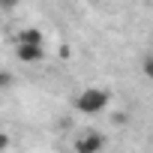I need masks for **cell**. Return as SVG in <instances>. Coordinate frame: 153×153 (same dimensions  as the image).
<instances>
[{
    "label": "cell",
    "instance_id": "obj_2",
    "mask_svg": "<svg viewBox=\"0 0 153 153\" xmlns=\"http://www.w3.org/2000/svg\"><path fill=\"white\" fill-rule=\"evenodd\" d=\"M15 54L21 63H39L45 60V42H15Z\"/></svg>",
    "mask_w": 153,
    "mask_h": 153
},
{
    "label": "cell",
    "instance_id": "obj_4",
    "mask_svg": "<svg viewBox=\"0 0 153 153\" xmlns=\"http://www.w3.org/2000/svg\"><path fill=\"white\" fill-rule=\"evenodd\" d=\"M15 42H45V39H42V33L36 27H24V30L15 33Z\"/></svg>",
    "mask_w": 153,
    "mask_h": 153
},
{
    "label": "cell",
    "instance_id": "obj_3",
    "mask_svg": "<svg viewBox=\"0 0 153 153\" xmlns=\"http://www.w3.org/2000/svg\"><path fill=\"white\" fill-rule=\"evenodd\" d=\"M102 147H105V138L96 135V132H84L75 141V150H81V153H93V150H102Z\"/></svg>",
    "mask_w": 153,
    "mask_h": 153
},
{
    "label": "cell",
    "instance_id": "obj_1",
    "mask_svg": "<svg viewBox=\"0 0 153 153\" xmlns=\"http://www.w3.org/2000/svg\"><path fill=\"white\" fill-rule=\"evenodd\" d=\"M108 102H111V93L102 90V87H84L75 96V108L81 114H99V111H105Z\"/></svg>",
    "mask_w": 153,
    "mask_h": 153
},
{
    "label": "cell",
    "instance_id": "obj_7",
    "mask_svg": "<svg viewBox=\"0 0 153 153\" xmlns=\"http://www.w3.org/2000/svg\"><path fill=\"white\" fill-rule=\"evenodd\" d=\"M12 6H18V0H0V9H12Z\"/></svg>",
    "mask_w": 153,
    "mask_h": 153
},
{
    "label": "cell",
    "instance_id": "obj_6",
    "mask_svg": "<svg viewBox=\"0 0 153 153\" xmlns=\"http://www.w3.org/2000/svg\"><path fill=\"white\" fill-rule=\"evenodd\" d=\"M144 75H147V78H153V54L144 57Z\"/></svg>",
    "mask_w": 153,
    "mask_h": 153
},
{
    "label": "cell",
    "instance_id": "obj_5",
    "mask_svg": "<svg viewBox=\"0 0 153 153\" xmlns=\"http://www.w3.org/2000/svg\"><path fill=\"white\" fill-rule=\"evenodd\" d=\"M12 84V75L6 72V69H0V90H3V87H9Z\"/></svg>",
    "mask_w": 153,
    "mask_h": 153
}]
</instances>
